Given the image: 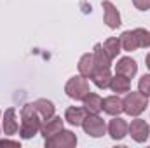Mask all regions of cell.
Returning <instances> with one entry per match:
<instances>
[{"mask_svg":"<svg viewBox=\"0 0 150 148\" xmlns=\"http://www.w3.org/2000/svg\"><path fill=\"white\" fill-rule=\"evenodd\" d=\"M42 122H44V118L38 113V110L35 108V105L33 103L25 105L23 110H21V125H19L21 138H25V140L33 138L38 131H40Z\"/></svg>","mask_w":150,"mask_h":148,"instance_id":"cell-1","label":"cell"},{"mask_svg":"<svg viewBox=\"0 0 150 148\" xmlns=\"http://www.w3.org/2000/svg\"><path fill=\"white\" fill-rule=\"evenodd\" d=\"M122 101H124V111L131 117H138L149 106V98L145 94H142L140 91L138 92H133V91L127 92V96Z\"/></svg>","mask_w":150,"mask_h":148,"instance_id":"cell-2","label":"cell"},{"mask_svg":"<svg viewBox=\"0 0 150 148\" xmlns=\"http://www.w3.org/2000/svg\"><path fill=\"white\" fill-rule=\"evenodd\" d=\"M65 92H67L68 98H72L75 101H82V99L91 92V91H89V82H87V78L82 77V75L72 77V78L67 82V85H65Z\"/></svg>","mask_w":150,"mask_h":148,"instance_id":"cell-3","label":"cell"},{"mask_svg":"<svg viewBox=\"0 0 150 148\" xmlns=\"http://www.w3.org/2000/svg\"><path fill=\"white\" fill-rule=\"evenodd\" d=\"M82 127H84L86 134H89L91 138H101L107 132L105 120L100 115H96V113H87L84 122H82Z\"/></svg>","mask_w":150,"mask_h":148,"instance_id":"cell-4","label":"cell"},{"mask_svg":"<svg viewBox=\"0 0 150 148\" xmlns=\"http://www.w3.org/2000/svg\"><path fill=\"white\" fill-rule=\"evenodd\" d=\"M77 145V136L72 131H59L58 134H54L52 138L45 140V147L47 148H74Z\"/></svg>","mask_w":150,"mask_h":148,"instance_id":"cell-5","label":"cell"},{"mask_svg":"<svg viewBox=\"0 0 150 148\" xmlns=\"http://www.w3.org/2000/svg\"><path fill=\"white\" fill-rule=\"evenodd\" d=\"M127 134H131V138L136 141V143H145L149 140V134H150V125L142 120V118H136L131 122L129 129H127Z\"/></svg>","mask_w":150,"mask_h":148,"instance_id":"cell-6","label":"cell"},{"mask_svg":"<svg viewBox=\"0 0 150 148\" xmlns=\"http://www.w3.org/2000/svg\"><path fill=\"white\" fill-rule=\"evenodd\" d=\"M103 16H105V23H107V26L108 28H119L120 26V14H119V11H117V7L113 5L110 0H105L103 4Z\"/></svg>","mask_w":150,"mask_h":148,"instance_id":"cell-7","label":"cell"},{"mask_svg":"<svg viewBox=\"0 0 150 148\" xmlns=\"http://www.w3.org/2000/svg\"><path fill=\"white\" fill-rule=\"evenodd\" d=\"M59 131H63V120H61V117L52 115L51 118H45V120L42 122L40 132H42V136H44L45 140H47V138H52V136L58 134Z\"/></svg>","mask_w":150,"mask_h":148,"instance_id":"cell-8","label":"cell"},{"mask_svg":"<svg viewBox=\"0 0 150 148\" xmlns=\"http://www.w3.org/2000/svg\"><path fill=\"white\" fill-rule=\"evenodd\" d=\"M127 129H129L127 122H126L124 118H119V117L112 118L110 124H108V134H110V138L115 140V141L124 140V138L127 136Z\"/></svg>","mask_w":150,"mask_h":148,"instance_id":"cell-9","label":"cell"},{"mask_svg":"<svg viewBox=\"0 0 150 148\" xmlns=\"http://www.w3.org/2000/svg\"><path fill=\"white\" fill-rule=\"evenodd\" d=\"M138 72V65L133 58H120L115 65V73L117 75H124L127 78H133Z\"/></svg>","mask_w":150,"mask_h":148,"instance_id":"cell-10","label":"cell"},{"mask_svg":"<svg viewBox=\"0 0 150 148\" xmlns=\"http://www.w3.org/2000/svg\"><path fill=\"white\" fill-rule=\"evenodd\" d=\"M2 129L7 136H12L19 131V122H18V117H16V110L14 108H9L4 113V120H2Z\"/></svg>","mask_w":150,"mask_h":148,"instance_id":"cell-11","label":"cell"},{"mask_svg":"<svg viewBox=\"0 0 150 148\" xmlns=\"http://www.w3.org/2000/svg\"><path fill=\"white\" fill-rule=\"evenodd\" d=\"M101 110L105 111V113H108V115L117 117V115H120V113L124 111V101H122L117 94H115V96H108V98L103 99Z\"/></svg>","mask_w":150,"mask_h":148,"instance_id":"cell-12","label":"cell"},{"mask_svg":"<svg viewBox=\"0 0 150 148\" xmlns=\"http://www.w3.org/2000/svg\"><path fill=\"white\" fill-rule=\"evenodd\" d=\"M110 89H112L115 94H120V92H129L131 91V78H127V77H124V75H117L112 77V80H110V85H108Z\"/></svg>","mask_w":150,"mask_h":148,"instance_id":"cell-13","label":"cell"},{"mask_svg":"<svg viewBox=\"0 0 150 148\" xmlns=\"http://www.w3.org/2000/svg\"><path fill=\"white\" fill-rule=\"evenodd\" d=\"M86 115H87V111L84 110V108H80V106H70L65 111V120L68 124H72V125H82Z\"/></svg>","mask_w":150,"mask_h":148,"instance_id":"cell-14","label":"cell"},{"mask_svg":"<svg viewBox=\"0 0 150 148\" xmlns=\"http://www.w3.org/2000/svg\"><path fill=\"white\" fill-rule=\"evenodd\" d=\"M93 82L96 87L100 89H107L110 85V80H112V75H110V68H94V73H93Z\"/></svg>","mask_w":150,"mask_h":148,"instance_id":"cell-15","label":"cell"},{"mask_svg":"<svg viewBox=\"0 0 150 148\" xmlns=\"http://www.w3.org/2000/svg\"><path fill=\"white\" fill-rule=\"evenodd\" d=\"M82 103H84V110L87 111V113H100L101 111V105H103V99L98 96V94H94V92H89L84 99H82Z\"/></svg>","mask_w":150,"mask_h":148,"instance_id":"cell-16","label":"cell"},{"mask_svg":"<svg viewBox=\"0 0 150 148\" xmlns=\"http://www.w3.org/2000/svg\"><path fill=\"white\" fill-rule=\"evenodd\" d=\"M79 73L86 78H91L94 73V56L93 54H84L79 61Z\"/></svg>","mask_w":150,"mask_h":148,"instance_id":"cell-17","label":"cell"},{"mask_svg":"<svg viewBox=\"0 0 150 148\" xmlns=\"http://www.w3.org/2000/svg\"><path fill=\"white\" fill-rule=\"evenodd\" d=\"M93 56H94V68H110L112 59L107 56V52L103 51V45L101 44H96L94 45Z\"/></svg>","mask_w":150,"mask_h":148,"instance_id":"cell-18","label":"cell"},{"mask_svg":"<svg viewBox=\"0 0 150 148\" xmlns=\"http://www.w3.org/2000/svg\"><path fill=\"white\" fill-rule=\"evenodd\" d=\"M120 45H122V49L127 51V52H133V51L140 49L138 40H136V35H134L133 30H127V32H124V33L120 35Z\"/></svg>","mask_w":150,"mask_h":148,"instance_id":"cell-19","label":"cell"},{"mask_svg":"<svg viewBox=\"0 0 150 148\" xmlns=\"http://www.w3.org/2000/svg\"><path fill=\"white\" fill-rule=\"evenodd\" d=\"M120 49H122L120 38H117V37H110L103 42V51L107 52V56H108L110 59H115V58H117V54L120 52Z\"/></svg>","mask_w":150,"mask_h":148,"instance_id":"cell-20","label":"cell"},{"mask_svg":"<svg viewBox=\"0 0 150 148\" xmlns=\"http://www.w3.org/2000/svg\"><path fill=\"white\" fill-rule=\"evenodd\" d=\"M33 105H35V108L38 110V113L42 115L44 120L45 118H51L54 115V105L51 101H47V99H37Z\"/></svg>","mask_w":150,"mask_h":148,"instance_id":"cell-21","label":"cell"},{"mask_svg":"<svg viewBox=\"0 0 150 148\" xmlns=\"http://www.w3.org/2000/svg\"><path fill=\"white\" fill-rule=\"evenodd\" d=\"M133 32H134L136 40H138V45H140L142 49L150 47V32H147L145 28H136V30H133Z\"/></svg>","mask_w":150,"mask_h":148,"instance_id":"cell-22","label":"cell"},{"mask_svg":"<svg viewBox=\"0 0 150 148\" xmlns=\"http://www.w3.org/2000/svg\"><path fill=\"white\" fill-rule=\"evenodd\" d=\"M138 89L142 94H145L147 98H150V75H143L138 82Z\"/></svg>","mask_w":150,"mask_h":148,"instance_id":"cell-23","label":"cell"},{"mask_svg":"<svg viewBox=\"0 0 150 148\" xmlns=\"http://www.w3.org/2000/svg\"><path fill=\"white\" fill-rule=\"evenodd\" d=\"M133 4L138 11H149L150 9V0H133Z\"/></svg>","mask_w":150,"mask_h":148,"instance_id":"cell-24","label":"cell"},{"mask_svg":"<svg viewBox=\"0 0 150 148\" xmlns=\"http://www.w3.org/2000/svg\"><path fill=\"white\" fill-rule=\"evenodd\" d=\"M0 147H19V143L18 141H7V140H4V141H0Z\"/></svg>","mask_w":150,"mask_h":148,"instance_id":"cell-25","label":"cell"},{"mask_svg":"<svg viewBox=\"0 0 150 148\" xmlns=\"http://www.w3.org/2000/svg\"><path fill=\"white\" fill-rule=\"evenodd\" d=\"M147 66H149V70H150V52H149V56H147Z\"/></svg>","mask_w":150,"mask_h":148,"instance_id":"cell-26","label":"cell"}]
</instances>
